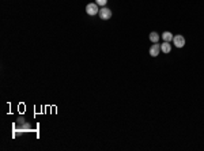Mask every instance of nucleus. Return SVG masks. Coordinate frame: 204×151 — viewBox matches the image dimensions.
Wrapping results in <instances>:
<instances>
[{
    "label": "nucleus",
    "mask_w": 204,
    "mask_h": 151,
    "mask_svg": "<svg viewBox=\"0 0 204 151\" xmlns=\"http://www.w3.org/2000/svg\"><path fill=\"white\" fill-rule=\"evenodd\" d=\"M86 12L89 15H95V14H98L99 10H98V4L97 3H90L86 6Z\"/></svg>",
    "instance_id": "obj_1"
},
{
    "label": "nucleus",
    "mask_w": 204,
    "mask_h": 151,
    "mask_svg": "<svg viewBox=\"0 0 204 151\" xmlns=\"http://www.w3.org/2000/svg\"><path fill=\"white\" fill-rule=\"evenodd\" d=\"M99 18L103 19V21H108V19H110V16H112V11H110L108 7H103L99 10Z\"/></svg>",
    "instance_id": "obj_2"
},
{
    "label": "nucleus",
    "mask_w": 204,
    "mask_h": 151,
    "mask_svg": "<svg viewBox=\"0 0 204 151\" xmlns=\"http://www.w3.org/2000/svg\"><path fill=\"white\" fill-rule=\"evenodd\" d=\"M173 44L177 48H182V46L185 45V38L182 37V35H174L173 37Z\"/></svg>",
    "instance_id": "obj_3"
},
{
    "label": "nucleus",
    "mask_w": 204,
    "mask_h": 151,
    "mask_svg": "<svg viewBox=\"0 0 204 151\" xmlns=\"http://www.w3.org/2000/svg\"><path fill=\"white\" fill-rule=\"evenodd\" d=\"M159 52H161V45H159V44H154V45L150 48V55H151L152 57H157L159 55Z\"/></svg>",
    "instance_id": "obj_4"
},
{
    "label": "nucleus",
    "mask_w": 204,
    "mask_h": 151,
    "mask_svg": "<svg viewBox=\"0 0 204 151\" xmlns=\"http://www.w3.org/2000/svg\"><path fill=\"white\" fill-rule=\"evenodd\" d=\"M173 34L170 33V31H165V33H162V38H163V41H166V42H171L173 41Z\"/></svg>",
    "instance_id": "obj_5"
},
{
    "label": "nucleus",
    "mask_w": 204,
    "mask_h": 151,
    "mask_svg": "<svg viewBox=\"0 0 204 151\" xmlns=\"http://www.w3.org/2000/svg\"><path fill=\"white\" fill-rule=\"evenodd\" d=\"M150 41L154 42V44H158V41H159V34L157 33V31H152V33H150Z\"/></svg>",
    "instance_id": "obj_6"
},
{
    "label": "nucleus",
    "mask_w": 204,
    "mask_h": 151,
    "mask_svg": "<svg viewBox=\"0 0 204 151\" xmlns=\"http://www.w3.org/2000/svg\"><path fill=\"white\" fill-rule=\"evenodd\" d=\"M170 49H171V46H170V44L169 42H163V44H161V50H162L163 53H169L170 52Z\"/></svg>",
    "instance_id": "obj_7"
},
{
    "label": "nucleus",
    "mask_w": 204,
    "mask_h": 151,
    "mask_svg": "<svg viewBox=\"0 0 204 151\" xmlns=\"http://www.w3.org/2000/svg\"><path fill=\"white\" fill-rule=\"evenodd\" d=\"M95 3L98 4V6H106L108 0H95Z\"/></svg>",
    "instance_id": "obj_8"
}]
</instances>
